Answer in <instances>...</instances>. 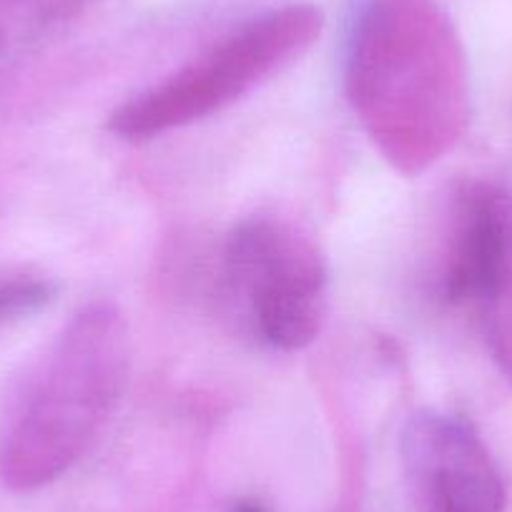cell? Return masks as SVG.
<instances>
[{"instance_id": "cell-1", "label": "cell", "mask_w": 512, "mask_h": 512, "mask_svg": "<svg viewBox=\"0 0 512 512\" xmlns=\"http://www.w3.org/2000/svg\"><path fill=\"white\" fill-rule=\"evenodd\" d=\"M349 106L382 159L405 176L430 169L467 121V71L435 0H369L344 71Z\"/></svg>"}, {"instance_id": "cell-2", "label": "cell", "mask_w": 512, "mask_h": 512, "mask_svg": "<svg viewBox=\"0 0 512 512\" xmlns=\"http://www.w3.org/2000/svg\"><path fill=\"white\" fill-rule=\"evenodd\" d=\"M131 334L118 307L93 302L51 339L0 417V482L33 492L66 475L118 410Z\"/></svg>"}, {"instance_id": "cell-3", "label": "cell", "mask_w": 512, "mask_h": 512, "mask_svg": "<svg viewBox=\"0 0 512 512\" xmlns=\"http://www.w3.org/2000/svg\"><path fill=\"white\" fill-rule=\"evenodd\" d=\"M324 16L312 3H289L244 23L169 78L128 98L108 118L111 134L149 141L199 123L254 91L322 36Z\"/></svg>"}, {"instance_id": "cell-4", "label": "cell", "mask_w": 512, "mask_h": 512, "mask_svg": "<svg viewBox=\"0 0 512 512\" xmlns=\"http://www.w3.org/2000/svg\"><path fill=\"white\" fill-rule=\"evenodd\" d=\"M221 287L251 337L277 352L309 347L327 319V259L307 231L279 216H249L234 226Z\"/></svg>"}, {"instance_id": "cell-5", "label": "cell", "mask_w": 512, "mask_h": 512, "mask_svg": "<svg viewBox=\"0 0 512 512\" xmlns=\"http://www.w3.org/2000/svg\"><path fill=\"white\" fill-rule=\"evenodd\" d=\"M440 297L482 322L490 339L512 299V196L490 181L455 194L440 264Z\"/></svg>"}, {"instance_id": "cell-6", "label": "cell", "mask_w": 512, "mask_h": 512, "mask_svg": "<svg viewBox=\"0 0 512 512\" xmlns=\"http://www.w3.org/2000/svg\"><path fill=\"white\" fill-rule=\"evenodd\" d=\"M402 465L417 512H502L505 485L470 422L417 412L402 432Z\"/></svg>"}, {"instance_id": "cell-7", "label": "cell", "mask_w": 512, "mask_h": 512, "mask_svg": "<svg viewBox=\"0 0 512 512\" xmlns=\"http://www.w3.org/2000/svg\"><path fill=\"white\" fill-rule=\"evenodd\" d=\"M81 0H0V58L11 56L61 26Z\"/></svg>"}, {"instance_id": "cell-8", "label": "cell", "mask_w": 512, "mask_h": 512, "mask_svg": "<svg viewBox=\"0 0 512 512\" xmlns=\"http://www.w3.org/2000/svg\"><path fill=\"white\" fill-rule=\"evenodd\" d=\"M56 297L48 279L23 272H0V327L46 309Z\"/></svg>"}, {"instance_id": "cell-9", "label": "cell", "mask_w": 512, "mask_h": 512, "mask_svg": "<svg viewBox=\"0 0 512 512\" xmlns=\"http://www.w3.org/2000/svg\"><path fill=\"white\" fill-rule=\"evenodd\" d=\"M231 512H269V510L262 505V502L254 500V497H244V500H239L234 507H231Z\"/></svg>"}]
</instances>
